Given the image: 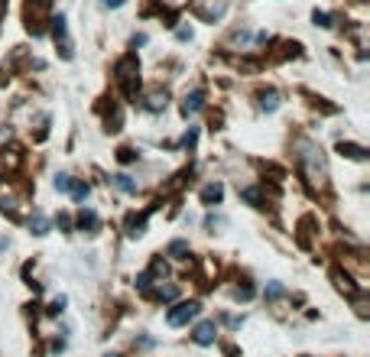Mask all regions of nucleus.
<instances>
[{"instance_id":"nucleus-1","label":"nucleus","mask_w":370,"mask_h":357,"mask_svg":"<svg viewBox=\"0 0 370 357\" xmlns=\"http://www.w3.org/2000/svg\"><path fill=\"white\" fill-rule=\"evenodd\" d=\"M299 162H302V169H305V178H309V185L315 188H325L328 185V169H325V156L322 150H315L312 143H302L299 146Z\"/></svg>"},{"instance_id":"nucleus-2","label":"nucleus","mask_w":370,"mask_h":357,"mask_svg":"<svg viewBox=\"0 0 370 357\" xmlns=\"http://www.w3.org/2000/svg\"><path fill=\"white\" fill-rule=\"evenodd\" d=\"M114 72H117V82L123 85V94H127V98H133V94H137V88H140V66H137V59H133V56L121 59Z\"/></svg>"},{"instance_id":"nucleus-3","label":"nucleus","mask_w":370,"mask_h":357,"mask_svg":"<svg viewBox=\"0 0 370 357\" xmlns=\"http://www.w3.org/2000/svg\"><path fill=\"white\" fill-rule=\"evenodd\" d=\"M199 309H201L199 302H179L176 309L166 312V321H169L172 328H182V325H189V321L199 315Z\"/></svg>"},{"instance_id":"nucleus-4","label":"nucleus","mask_w":370,"mask_h":357,"mask_svg":"<svg viewBox=\"0 0 370 357\" xmlns=\"http://www.w3.org/2000/svg\"><path fill=\"white\" fill-rule=\"evenodd\" d=\"M215 338H218V328H215V321H201L199 328H195V335H192V341L195 344H215Z\"/></svg>"},{"instance_id":"nucleus-5","label":"nucleus","mask_w":370,"mask_h":357,"mask_svg":"<svg viewBox=\"0 0 370 357\" xmlns=\"http://www.w3.org/2000/svg\"><path fill=\"white\" fill-rule=\"evenodd\" d=\"M201 107H205V94L201 91H192L182 98V117H195Z\"/></svg>"},{"instance_id":"nucleus-6","label":"nucleus","mask_w":370,"mask_h":357,"mask_svg":"<svg viewBox=\"0 0 370 357\" xmlns=\"http://www.w3.org/2000/svg\"><path fill=\"white\" fill-rule=\"evenodd\" d=\"M78 227L85 231V234H95L98 231V215L91 208H82V215H78Z\"/></svg>"},{"instance_id":"nucleus-7","label":"nucleus","mask_w":370,"mask_h":357,"mask_svg":"<svg viewBox=\"0 0 370 357\" xmlns=\"http://www.w3.org/2000/svg\"><path fill=\"white\" fill-rule=\"evenodd\" d=\"M221 195H224V188H221L218 182H215V185H205V188H201V202H205V205H218Z\"/></svg>"},{"instance_id":"nucleus-8","label":"nucleus","mask_w":370,"mask_h":357,"mask_svg":"<svg viewBox=\"0 0 370 357\" xmlns=\"http://www.w3.org/2000/svg\"><path fill=\"white\" fill-rule=\"evenodd\" d=\"M166 98H169V94H166V91H153L150 98H146V111H153V114L166 111Z\"/></svg>"},{"instance_id":"nucleus-9","label":"nucleus","mask_w":370,"mask_h":357,"mask_svg":"<svg viewBox=\"0 0 370 357\" xmlns=\"http://www.w3.org/2000/svg\"><path fill=\"white\" fill-rule=\"evenodd\" d=\"M341 156H351V160H367V150L357 146V143H341Z\"/></svg>"},{"instance_id":"nucleus-10","label":"nucleus","mask_w":370,"mask_h":357,"mask_svg":"<svg viewBox=\"0 0 370 357\" xmlns=\"http://www.w3.org/2000/svg\"><path fill=\"white\" fill-rule=\"evenodd\" d=\"M114 185L121 188V192H127V195H133V192H137V182H133V178L127 176V172H121V176H114Z\"/></svg>"},{"instance_id":"nucleus-11","label":"nucleus","mask_w":370,"mask_h":357,"mask_svg":"<svg viewBox=\"0 0 370 357\" xmlns=\"http://www.w3.org/2000/svg\"><path fill=\"white\" fill-rule=\"evenodd\" d=\"M260 107H263V111H276V107H279V94L263 91V94H260Z\"/></svg>"},{"instance_id":"nucleus-12","label":"nucleus","mask_w":370,"mask_h":357,"mask_svg":"<svg viewBox=\"0 0 370 357\" xmlns=\"http://www.w3.org/2000/svg\"><path fill=\"white\" fill-rule=\"evenodd\" d=\"M201 17L211 20V23H215V20H221V17H224V3H208V7L201 10Z\"/></svg>"},{"instance_id":"nucleus-13","label":"nucleus","mask_w":370,"mask_h":357,"mask_svg":"<svg viewBox=\"0 0 370 357\" xmlns=\"http://www.w3.org/2000/svg\"><path fill=\"white\" fill-rule=\"evenodd\" d=\"M29 227H33V234H49V221L43 215H33V221H29Z\"/></svg>"},{"instance_id":"nucleus-14","label":"nucleus","mask_w":370,"mask_h":357,"mask_svg":"<svg viewBox=\"0 0 370 357\" xmlns=\"http://www.w3.org/2000/svg\"><path fill=\"white\" fill-rule=\"evenodd\" d=\"M65 33H68V26H65V17H56V20H52V36H56V39H62V43H65Z\"/></svg>"},{"instance_id":"nucleus-15","label":"nucleus","mask_w":370,"mask_h":357,"mask_svg":"<svg viewBox=\"0 0 370 357\" xmlns=\"http://www.w3.org/2000/svg\"><path fill=\"white\" fill-rule=\"evenodd\" d=\"M72 195H75V202H85V198L91 195V188H88L85 182H72Z\"/></svg>"},{"instance_id":"nucleus-16","label":"nucleus","mask_w":370,"mask_h":357,"mask_svg":"<svg viewBox=\"0 0 370 357\" xmlns=\"http://www.w3.org/2000/svg\"><path fill=\"white\" fill-rule=\"evenodd\" d=\"M52 185H56V192H72V176H65V172H59Z\"/></svg>"},{"instance_id":"nucleus-17","label":"nucleus","mask_w":370,"mask_h":357,"mask_svg":"<svg viewBox=\"0 0 370 357\" xmlns=\"http://www.w3.org/2000/svg\"><path fill=\"white\" fill-rule=\"evenodd\" d=\"M169 254L176 257V260H185V254H189V244H185V241H176V244L169 247Z\"/></svg>"},{"instance_id":"nucleus-18","label":"nucleus","mask_w":370,"mask_h":357,"mask_svg":"<svg viewBox=\"0 0 370 357\" xmlns=\"http://www.w3.org/2000/svg\"><path fill=\"white\" fill-rule=\"evenodd\" d=\"M143 227H146V218H133V221H130V231H127V234H130V237H140Z\"/></svg>"},{"instance_id":"nucleus-19","label":"nucleus","mask_w":370,"mask_h":357,"mask_svg":"<svg viewBox=\"0 0 370 357\" xmlns=\"http://www.w3.org/2000/svg\"><path fill=\"white\" fill-rule=\"evenodd\" d=\"M279 296H283V286H279V282H270V286H266V299H279Z\"/></svg>"},{"instance_id":"nucleus-20","label":"nucleus","mask_w":370,"mask_h":357,"mask_svg":"<svg viewBox=\"0 0 370 357\" xmlns=\"http://www.w3.org/2000/svg\"><path fill=\"white\" fill-rule=\"evenodd\" d=\"M315 23H318V26H332V17H328V13H318V10H315Z\"/></svg>"},{"instance_id":"nucleus-21","label":"nucleus","mask_w":370,"mask_h":357,"mask_svg":"<svg viewBox=\"0 0 370 357\" xmlns=\"http://www.w3.org/2000/svg\"><path fill=\"white\" fill-rule=\"evenodd\" d=\"M162 7H169V10H179V7H185L189 0H160Z\"/></svg>"},{"instance_id":"nucleus-22","label":"nucleus","mask_w":370,"mask_h":357,"mask_svg":"<svg viewBox=\"0 0 370 357\" xmlns=\"http://www.w3.org/2000/svg\"><path fill=\"white\" fill-rule=\"evenodd\" d=\"M195 137H199V130H195V127H192V130L185 133V137H182V146H192V143H195Z\"/></svg>"},{"instance_id":"nucleus-23","label":"nucleus","mask_w":370,"mask_h":357,"mask_svg":"<svg viewBox=\"0 0 370 357\" xmlns=\"http://www.w3.org/2000/svg\"><path fill=\"white\" fill-rule=\"evenodd\" d=\"M117 160H121V162H133V160H137V153H133V150H121V156H117Z\"/></svg>"},{"instance_id":"nucleus-24","label":"nucleus","mask_w":370,"mask_h":357,"mask_svg":"<svg viewBox=\"0 0 370 357\" xmlns=\"http://www.w3.org/2000/svg\"><path fill=\"white\" fill-rule=\"evenodd\" d=\"M160 299H176V286H166V289H160Z\"/></svg>"},{"instance_id":"nucleus-25","label":"nucleus","mask_w":370,"mask_h":357,"mask_svg":"<svg viewBox=\"0 0 370 357\" xmlns=\"http://www.w3.org/2000/svg\"><path fill=\"white\" fill-rule=\"evenodd\" d=\"M59 227H65V231H68V227H72V218H68V215H59Z\"/></svg>"},{"instance_id":"nucleus-26","label":"nucleus","mask_w":370,"mask_h":357,"mask_svg":"<svg viewBox=\"0 0 370 357\" xmlns=\"http://www.w3.org/2000/svg\"><path fill=\"white\" fill-rule=\"evenodd\" d=\"M127 0H105V7H111V10H117V7H123Z\"/></svg>"}]
</instances>
